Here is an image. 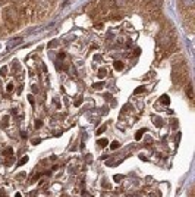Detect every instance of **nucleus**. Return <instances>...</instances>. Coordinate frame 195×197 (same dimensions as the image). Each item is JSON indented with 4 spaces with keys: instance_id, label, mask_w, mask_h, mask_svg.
Listing matches in <instances>:
<instances>
[{
    "instance_id": "28",
    "label": "nucleus",
    "mask_w": 195,
    "mask_h": 197,
    "mask_svg": "<svg viewBox=\"0 0 195 197\" xmlns=\"http://www.w3.org/2000/svg\"><path fill=\"white\" fill-rule=\"evenodd\" d=\"M40 127H41V121H40V119H38V121H35V128L38 129V128H40Z\"/></svg>"
},
{
    "instance_id": "33",
    "label": "nucleus",
    "mask_w": 195,
    "mask_h": 197,
    "mask_svg": "<svg viewBox=\"0 0 195 197\" xmlns=\"http://www.w3.org/2000/svg\"><path fill=\"white\" fill-rule=\"evenodd\" d=\"M12 71H18V63L16 62H15V65L12 66Z\"/></svg>"
},
{
    "instance_id": "24",
    "label": "nucleus",
    "mask_w": 195,
    "mask_h": 197,
    "mask_svg": "<svg viewBox=\"0 0 195 197\" xmlns=\"http://www.w3.org/2000/svg\"><path fill=\"white\" fill-rule=\"evenodd\" d=\"M3 153H5V155H12V153H13V150L10 149V147H9V149H6V150H3Z\"/></svg>"
},
{
    "instance_id": "1",
    "label": "nucleus",
    "mask_w": 195,
    "mask_h": 197,
    "mask_svg": "<svg viewBox=\"0 0 195 197\" xmlns=\"http://www.w3.org/2000/svg\"><path fill=\"white\" fill-rule=\"evenodd\" d=\"M19 10L13 6H9V7H5L3 9V19H5V24H6V27H9L12 30V27L15 25H18L19 24Z\"/></svg>"
},
{
    "instance_id": "4",
    "label": "nucleus",
    "mask_w": 195,
    "mask_h": 197,
    "mask_svg": "<svg viewBox=\"0 0 195 197\" xmlns=\"http://www.w3.org/2000/svg\"><path fill=\"white\" fill-rule=\"evenodd\" d=\"M183 56H181V54H178V56H175L173 59H172V63H173V66H178V65H182L183 63Z\"/></svg>"
},
{
    "instance_id": "38",
    "label": "nucleus",
    "mask_w": 195,
    "mask_h": 197,
    "mask_svg": "<svg viewBox=\"0 0 195 197\" xmlns=\"http://www.w3.org/2000/svg\"><path fill=\"white\" fill-rule=\"evenodd\" d=\"M122 178H123L122 175H116V177H114V179H122Z\"/></svg>"
},
{
    "instance_id": "26",
    "label": "nucleus",
    "mask_w": 195,
    "mask_h": 197,
    "mask_svg": "<svg viewBox=\"0 0 195 197\" xmlns=\"http://www.w3.org/2000/svg\"><path fill=\"white\" fill-rule=\"evenodd\" d=\"M13 3H16V5H24L25 3V0H12Z\"/></svg>"
},
{
    "instance_id": "15",
    "label": "nucleus",
    "mask_w": 195,
    "mask_h": 197,
    "mask_svg": "<svg viewBox=\"0 0 195 197\" xmlns=\"http://www.w3.org/2000/svg\"><path fill=\"white\" fill-rule=\"evenodd\" d=\"M160 102L163 103V104H169V96H162V97H160Z\"/></svg>"
},
{
    "instance_id": "21",
    "label": "nucleus",
    "mask_w": 195,
    "mask_h": 197,
    "mask_svg": "<svg viewBox=\"0 0 195 197\" xmlns=\"http://www.w3.org/2000/svg\"><path fill=\"white\" fill-rule=\"evenodd\" d=\"M57 44H59V43H57V41H50V43H48V47H50V49H53V47H57Z\"/></svg>"
},
{
    "instance_id": "19",
    "label": "nucleus",
    "mask_w": 195,
    "mask_h": 197,
    "mask_svg": "<svg viewBox=\"0 0 195 197\" xmlns=\"http://www.w3.org/2000/svg\"><path fill=\"white\" fill-rule=\"evenodd\" d=\"M53 103L56 104V108H57V109L60 108V102H59V97H54V99H53Z\"/></svg>"
},
{
    "instance_id": "36",
    "label": "nucleus",
    "mask_w": 195,
    "mask_h": 197,
    "mask_svg": "<svg viewBox=\"0 0 195 197\" xmlns=\"http://www.w3.org/2000/svg\"><path fill=\"white\" fill-rule=\"evenodd\" d=\"M87 160L88 162H91V160H93V156H91V155H87Z\"/></svg>"
},
{
    "instance_id": "34",
    "label": "nucleus",
    "mask_w": 195,
    "mask_h": 197,
    "mask_svg": "<svg viewBox=\"0 0 195 197\" xmlns=\"http://www.w3.org/2000/svg\"><path fill=\"white\" fill-rule=\"evenodd\" d=\"M40 143V138H35V140H32V144H38Z\"/></svg>"
},
{
    "instance_id": "27",
    "label": "nucleus",
    "mask_w": 195,
    "mask_h": 197,
    "mask_svg": "<svg viewBox=\"0 0 195 197\" xmlns=\"http://www.w3.org/2000/svg\"><path fill=\"white\" fill-rule=\"evenodd\" d=\"M28 102L31 103V104H34V96H31V94L28 96Z\"/></svg>"
},
{
    "instance_id": "31",
    "label": "nucleus",
    "mask_w": 195,
    "mask_h": 197,
    "mask_svg": "<svg viewBox=\"0 0 195 197\" xmlns=\"http://www.w3.org/2000/svg\"><path fill=\"white\" fill-rule=\"evenodd\" d=\"M0 197H7L6 193H5V190H0Z\"/></svg>"
},
{
    "instance_id": "30",
    "label": "nucleus",
    "mask_w": 195,
    "mask_h": 197,
    "mask_svg": "<svg viewBox=\"0 0 195 197\" xmlns=\"http://www.w3.org/2000/svg\"><path fill=\"white\" fill-rule=\"evenodd\" d=\"M32 93H38V87L37 85H32Z\"/></svg>"
},
{
    "instance_id": "10",
    "label": "nucleus",
    "mask_w": 195,
    "mask_h": 197,
    "mask_svg": "<svg viewBox=\"0 0 195 197\" xmlns=\"http://www.w3.org/2000/svg\"><path fill=\"white\" fill-rule=\"evenodd\" d=\"M104 87V82L101 81V82H95V84H93V89L94 90H101Z\"/></svg>"
},
{
    "instance_id": "14",
    "label": "nucleus",
    "mask_w": 195,
    "mask_h": 197,
    "mask_svg": "<svg viewBox=\"0 0 195 197\" xmlns=\"http://www.w3.org/2000/svg\"><path fill=\"white\" fill-rule=\"evenodd\" d=\"M186 94H188L189 99H192V97H194V94H192V85H191V84L186 87Z\"/></svg>"
},
{
    "instance_id": "32",
    "label": "nucleus",
    "mask_w": 195,
    "mask_h": 197,
    "mask_svg": "<svg viewBox=\"0 0 195 197\" xmlns=\"http://www.w3.org/2000/svg\"><path fill=\"white\" fill-rule=\"evenodd\" d=\"M66 57V54L65 53H59V59H65Z\"/></svg>"
},
{
    "instance_id": "2",
    "label": "nucleus",
    "mask_w": 195,
    "mask_h": 197,
    "mask_svg": "<svg viewBox=\"0 0 195 197\" xmlns=\"http://www.w3.org/2000/svg\"><path fill=\"white\" fill-rule=\"evenodd\" d=\"M160 6H162V2L160 0H151V2H148L145 9H144V12L148 15H153L155 12H159L160 10Z\"/></svg>"
},
{
    "instance_id": "13",
    "label": "nucleus",
    "mask_w": 195,
    "mask_h": 197,
    "mask_svg": "<svg viewBox=\"0 0 195 197\" xmlns=\"http://www.w3.org/2000/svg\"><path fill=\"white\" fill-rule=\"evenodd\" d=\"M144 132H145V129H140V131L135 134V140H136V141H138V140H141V137H142Z\"/></svg>"
},
{
    "instance_id": "17",
    "label": "nucleus",
    "mask_w": 195,
    "mask_h": 197,
    "mask_svg": "<svg viewBox=\"0 0 195 197\" xmlns=\"http://www.w3.org/2000/svg\"><path fill=\"white\" fill-rule=\"evenodd\" d=\"M144 91H145V89H144V87H138V89H135V94H142V93H144Z\"/></svg>"
},
{
    "instance_id": "12",
    "label": "nucleus",
    "mask_w": 195,
    "mask_h": 197,
    "mask_svg": "<svg viewBox=\"0 0 195 197\" xmlns=\"http://www.w3.org/2000/svg\"><path fill=\"white\" fill-rule=\"evenodd\" d=\"M119 147H120L119 141H112V144H110V149L112 150H116V149H119Z\"/></svg>"
},
{
    "instance_id": "37",
    "label": "nucleus",
    "mask_w": 195,
    "mask_h": 197,
    "mask_svg": "<svg viewBox=\"0 0 195 197\" xmlns=\"http://www.w3.org/2000/svg\"><path fill=\"white\" fill-rule=\"evenodd\" d=\"M29 196H31V197H35V196H37V191H32V193H29Z\"/></svg>"
},
{
    "instance_id": "41",
    "label": "nucleus",
    "mask_w": 195,
    "mask_h": 197,
    "mask_svg": "<svg viewBox=\"0 0 195 197\" xmlns=\"http://www.w3.org/2000/svg\"><path fill=\"white\" fill-rule=\"evenodd\" d=\"M150 197H157V196H155V194H151V196H150Z\"/></svg>"
},
{
    "instance_id": "23",
    "label": "nucleus",
    "mask_w": 195,
    "mask_h": 197,
    "mask_svg": "<svg viewBox=\"0 0 195 197\" xmlns=\"http://www.w3.org/2000/svg\"><path fill=\"white\" fill-rule=\"evenodd\" d=\"M6 90L10 93V91L13 90V82H9V84H7V87H6Z\"/></svg>"
},
{
    "instance_id": "35",
    "label": "nucleus",
    "mask_w": 195,
    "mask_h": 197,
    "mask_svg": "<svg viewBox=\"0 0 195 197\" xmlns=\"http://www.w3.org/2000/svg\"><path fill=\"white\" fill-rule=\"evenodd\" d=\"M95 28H97V30H100V28H103V24H95Z\"/></svg>"
},
{
    "instance_id": "29",
    "label": "nucleus",
    "mask_w": 195,
    "mask_h": 197,
    "mask_svg": "<svg viewBox=\"0 0 195 197\" xmlns=\"http://www.w3.org/2000/svg\"><path fill=\"white\" fill-rule=\"evenodd\" d=\"M103 187H104V188H110V184L104 181V183H103Z\"/></svg>"
},
{
    "instance_id": "22",
    "label": "nucleus",
    "mask_w": 195,
    "mask_h": 197,
    "mask_svg": "<svg viewBox=\"0 0 195 197\" xmlns=\"http://www.w3.org/2000/svg\"><path fill=\"white\" fill-rule=\"evenodd\" d=\"M81 103H82V97H76V100L74 102V104H75V106H79Z\"/></svg>"
},
{
    "instance_id": "5",
    "label": "nucleus",
    "mask_w": 195,
    "mask_h": 197,
    "mask_svg": "<svg viewBox=\"0 0 195 197\" xmlns=\"http://www.w3.org/2000/svg\"><path fill=\"white\" fill-rule=\"evenodd\" d=\"M128 5V0H113L114 7H125Z\"/></svg>"
},
{
    "instance_id": "8",
    "label": "nucleus",
    "mask_w": 195,
    "mask_h": 197,
    "mask_svg": "<svg viewBox=\"0 0 195 197\" xmlns=\"http://www.w3.org/2000/svg\"><path fill=\"white\" fill-rule=\"evenodd\" d=\"M153 122H154L155 127H162V125H163L162 118H157V116H153Z\"/></svg>"
},
{
    "instance_id": "18",
    "label": "nucleus",
    "mask_w": 195,
    "mask_h": 197,
    "mask_svg": "<svg viewBox=\"0 0 195 197\" xmlns=\"http://www.w3.org/2000/svg\"><path fill=\"white\" fill-rule=\"evenodd\" d=\"M7 71H9V69H7V66H3V68L0 69V75H2V77H5V75L7 74Z\"/></svg>"
},
{
    "instance_id": "7",
    "label": "nucleus",
    "mask_w": 195,
    "mask_h": 197,
    "mask_svg": "<svg viewBox=\"0 0 195 197\" xmlns=\"http://www.w3.org/2000/svg\"><path fill=\"white\" fill-rule=\"evenodd\" d=\"M113 68L116 69V71H122V69L125 68V65H123V62H120V61H117V62H114Z\"/></svg>"
},
{
    "instance_id": "40",
    "label": "nucleus",
    "mask_w": 195,
    "mask_h": 197,
    "mask_svg": "<svg viewBox=\"0 0 195 197\" xmlns=\"http://www.w3.org/2000/svg\"><path fill=\"white\" fill-rule=\"evenodd\" d=\"M15 197H22V196H21L19 193H16V196H15Z\"/></svg>"
},
{
    "instance_id": "20",
    "label": "nucleus",
    "mask_w": 195,
    "mask_h": 197,
    "mask_svg": "<svg viewBox=\"0 0 195 197\" xmlns=\"http://www.w3.org/2000/svg\"><path fill=\"white\" fill-rule=\"evenodd\" d=\"M7 122H9V118H7V116H3V119H2V127H6Z\"/></svg>"
},
{
    "instance_id": "11",
    "label": "nucleus",
    "mask_w": 195,
    "mask_h": 197,
    "mask_svg": "<svg viewBox=\"0 0 195 197\" xmlns=\"http://www.w3.org/2000/svg\"><path fill=\"white\" fill-rule=\"evenodd\" d=\"M109 141L106 140V138H101V140H98V143H97V146L98 147H106V144H107Z\"/></svg>"
},
{
    "instance_id": "25",
    "label": "nucleus",
    "mask_w": 195,
    "mask_h": 197,
    "mask_svg": "<svg viewBox=\"0 0 195 197\" xmlns=\"http://www.w3.org/2000/svg\"><path fill=\"white\" fill-rule=\"evenodd\" d=\"M104 129H106V125H103V127H100V128L97 129V134H101V132H104Z\"/></svg>"
},
{
    "instance_id": "6",
    "label": "nucleus",
    "mask_w": 195,
    "mask_h": 197,
    "mask_svg": "<svg viewBox=\"0 0 195 197\" xmlns=\"http://www.w3.org/2000/svg\"><path fill=\"white\" fill-rule=\"evenodd\" d=\"M181 3L183 5V9H188V7H194V0H181Z\"/></svg>"
},
{
    "instance_id": "9",
    "label": "nucleus",
    "mask_w": 195,
    "mask_h": 197,
    "mask_svg": "<svg viewBox=\"0 0 195 197\" xmlns=\"http://www.w3.org/2000/svg\"><path fill=\"white\" fill-rule=\"evenodd\" d=\"M106 75H107V71H106V69H104V68L98 69V74H97V77H98V78H104Z\"/></svg>"
},
{
    "instance_id": "3",
    "label": "nucleus",
    "mask_w": 195,
    "mask_h": 197,
    "mask_svg": "<svg viewBox=\"0 0 195 197\" xmlns=\"http://www.w3.org/2000/svg\"><path fill=\"white\" fill-rule=\"evenodd\" d=\"M32 7H31V5H22L19 9V15L21 16H27V18H29V16H32Z\"/></svg>"
},
{
    "instance_id": "16",
    "label": "nucleus",
    "mask_w": 195,
    "mask_h": 197,
    "mask_svg": "<svg viewBox=\"0 0 195 197\" xmlns=\"http://www.w3.org/2000/svg\"><path fill=\"white\" fill-rule=\"evenodd\" d=\"M28 162V156H24L22 159H21L19 162H18V166H22V165H25V163Z\"/></svg>"
},
{
    "instance_id": "39",
    "label": "nucleus",
    "mask_w": 195,
    "mask_h": 197,
    "mask_svg": "<svg viewBox=\"0 0 195 197\" xmlns=\"http://www.w3.org/2000/svg\"><path fill=\"white\" fill-rule=\"evenodd\" d=\"M5 2H6V0H0V5H3V3H5Z\"/></svg>"
}]
</instances>
